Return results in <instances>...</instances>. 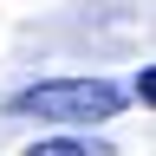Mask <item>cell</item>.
Segmentation results:
<instances>
[{
  "label": "cell",
  "mask_w": 156,
  "mask_h": 156,
  "mask_svg": "<svg viewBox=\"0 0 156 156\" xmlns=\"http://www.w3.org/2000/svg\"><path fill=\"white\" fill-rule=\"evenodd\" d=\"M130 98H143V104H150V98H156V78H150V72H136V78H130Z\"/></svg>",
  "instance_id": "cell-3"
},
{
  "label": "cell",
  "mask_w": 156,
  "mask_h": 156,
  "mask_svg": "<svg viewBox=\"0 0 156 156\" xmlns=\"http://www.w3.org/2000/svg\"><path fill=\"white\" fill-rule=\"evenodd\" d=\"M130 104V91L117 78H39V85L13 91V117H52V124H104Z\"/></svg>",
  "instance_id": "cell-1"
},
{
  "label": "cell",
  "mask_w": 156,
  "mask_h": 156,
  "mask_svg": "<svg viewBox=\"0 0 156 156\" xmlns=\"http://www.w3.org/2000/svg\"><path fill=\"white\" fill-rule=\"evenodd\" d=\"M26 156H111V143H91V136H39Z\"/></svg>",
  "instance_id": "cell-2"
}]
</instances>
